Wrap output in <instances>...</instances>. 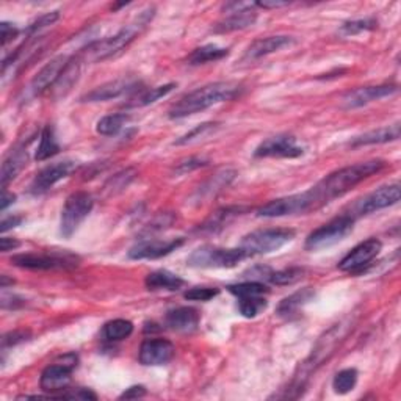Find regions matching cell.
Returning a JSON list of instances; mask_svg holds the SVG:
<instances>
[{
  "label": "cell",
  "mask_w": 401,
  "mask_h": 401,
  "mask_svg": "<svg viewBox=\"0 0 401 401\" xmlns=\"http://www.w3.org/2000/svg\"><path fill=\"white\" fill-rule=\"evenodd\" d=\"M384 167H386V162L384 160H368L331 172L318 185L312 188V193L316 196L318 207L325 206V204L335 198H340V196L353 190L356 185L364 182L365 179L380 172Z\"/></svg>",
  "instance_id": "1"
},
{
  "label": "cell",
  "mask_w": 401,
  "mask_h": 401,
  "mask_svg": "<svg viewBox=\"0 0 401 401\" xmlns=\"http://www.w3.org/2000/svg\"><path fill=\"white\" fill-rule=\"evenodd\" d=\"M241 86L235 82H215L206 85L180 98L170 108V118L179 120V118L204 112V110L222 104V102L232 100L235 96H239Z\"/></svg>",
  "instance_id": "2"
},
{
  "label": "cell",
  "mask_w": 401,
  "mask_h": 401,
  "mask_svg": "<svg viewBox=\"0 0 401 401\" xmlns=\"http://www.w3.org/2000/svg\"><path fill=\"white\" fill-rule=\"evenodd\" d=\"M353 329V323L350 320H343L340 323L334 325L331 329L320 337L318 342L313 347L311 356L304 360V364L300 368V375L295 376V380L292 382V387L288 390H301L306 386V381H308L312 372H316L318 367L323 365L325 360L331 358L335 350L339 348V345L345 340V337L348 335V333Z\"/></svg>",
  "instance_id": "3"
},
{
  "label": "cell",
  "mask_w": 401,
  "mask_h": 401,
  "mask_svg": "<svg viewBox=\"0 0 401 401\" xmlns=\"http://www.w3.org/2000/svg\"><path fill=\"white\" fill-rule=\"evenodd\" d=\"M152 16H154V8H147L146 11L140 13L130 24L124 26L116 35L91 44L88 47V51H86L88 58L93 61H104L110 57H113V55L120 53L146 28L147 24L151 22Z\"/></svg>",
  "instance_id": "4"
},
{
  "label": "cell",
  "mask_w": 401,
  "mask_h": 401,
  "mask_svg": "<svg viewBox=\"0 0 401 401\" xmlns=\"http://www.w3.org/2000/svg\"><path fill=\"white\" fill-rule=\"evenodd\" d=\"M295 239L293 229L286 227H271V229H259L243 237L240 248L245 251L246 256L269 254L286 246L288 241Z\"/></svg>",
  "instance_id": "5"
},
{
  "label": "cell",
  "mask_w": 401,
  "mask_h": 401,
  "mask_svg": "<svg viewBox=\"0 0 401 401\" xmlns=\"http://www.w3.org/2000/svg\"><path fill=\"white\" fill-rule=\"evenodd\" d=\"M248 259L241 248H217L201 246L188 256L187 264L194 269H234L235 265Z\"/></svg>",
  "instance_id": "6"
},
{
  "label": "cell",
  "mask_w": 401,
  "mask_h": 401,
  "mask_svg": "<svg viewBox=\"0 0 401 401\" xmlns=\"http://www.w3.org/2000/svg\"><path fill=\"white\" fill-rule=\"evenodd\" d=\"M355 229V217L340 215L326 224L320 226L318 229L313 231L308 240H306V249L308 251H320L335 245L342 241L345 237Z\"/></svg>",
  "instance_id": "7"
},
{
  "label": "cell",
  "mask_w": 401,
  "mask_h": 401,
  "mask_svg": "<svg viewBox=\"0 0 401 401\" xmlns=\"http://www.w3.org/2000/svg\"><path fill=\"white\" fill-rule=\"evenodd\" d=\"M316 209H318L317 199H316V196H313L312 190H309L306 193L273 199L259 209L257 215L264 217V218H279V217H287V215L308 214V212L316 210Z\"/></svg>",
  "instance_id": "8"
},
{
  "label": "cell",
  "mask_w": 401,
  "mask_h": 401,
  "mask_svg": "<svg viewBox=\"0 0 401 401\" xmlns=\"http://www.w3.org/2000/svg\"><path fill=\"white\" fill-rule=\"evenodd\" d=\"M94 207V199L90 193L75 192L65 202V207L61 210L60 219V234L65 239L73 237V234L78 229V226L83 223V219L91 214Z\"/></svg>",
  "instance_id": "9"
},
{
  "label": "cell",
  "mask_w": 401,
  "mask_h": 401,
  "mask_svg": "<svg viewBox=\"0 0 401 401\" xmlns=\"http://www.w3.org/2000/svg\"><path fill=\"white\" fill-rule=\"evenodd\" d=\"M11 264L27 270H68L77 266V257L71 254H18L11 257Z\"/></svg>",
  "instance_id": "10"
},
{
  "label": "cell",
  "mask_w": 401,
  "mask_h": 401,
  "mask_svg": "<svg viewBox=\"0 0 401 401\" xmlns=\"http://www.w3.org/2000/svg\"><path fill=\"white\" fill-rule=\"evenodd\" d=\"M304 154V147L298 145L292 135L270 137L256 147L257 159H298Z\"/></svg>",
  "instance_id": "11"
},
{
  "label": "cell",
  "mask_w": 401,
  "mask_h": 401,
  "mask_svg": "<svg viewBox=\"0 0 401 401\" xmlns=\"http://www.w3.org/2000/svg\"><path fill=\"white\" fill-rule=\"evenodd\" d=\"M382 249V243L378 239H368L363 243H359L358 246L353 248L350 253L345 256L340 264L339 270L345 273H363L368 265H372L378 254Z\"/></svg>",
  "instance_id": "12"
},
{
  "label": "cell",
  "mask_w": 401,
  "mask_h": 401,
  "mask_svg": "<svg viewBox=\"0 0 401 401\" xmlns=\"http://www.w3.org/2000/svg\"><path fill=\"white\" fill-rule=\"evenodd\" d=\"M224 10L229 14H227L222 22L217 24L214 28L215 33H229V31L243 30L249 26H253L257 19L254 4L246 5V4L234 2L224 5Z\"/></svg>",
  "instance_id": "13"
},
{
  "label": "cell",
  "mask_w": 401,
  "mask_h": 401,
  "mask_svg": "<svg viewBox=\"0 0 401 401\" xmlns=\"http://www.w3.org/2000/svg\"><path fill=\"white\" fill-rule=\"evenodd\" d=\"M77 167L78 165L74 160H63V162L49 165V167L43 168L35 176L33 182H31V185H30V192L33 194H41V193L47 192L55 184H58L60 180L66 179L71 172L77 170Z\"/></svg>",
  "instance_id": "14"
},
{
  "label": "cell",
  "mask_w": 401,
  "mask_h": 401,
  "mask_svg": "<svg viewBox=\"0 0 401 401\" xmlns=\"http://www.w3.org/2000/svg\"><path fill=\"white\" fill-rule=\"evenodd\" d=\"M400 198H401L400 184L381 187V188H378V190H375L373 193L365 196V198L359 202L358 212L360 215L373 214V212H378V210L394 206V204H397L400 201Z\"/></svg>",
  "instance_id": "15"
},
{
  "label": "cell",
  "mask_w": 401,
  "mask_h": 401,
  "mask_svg": "<svg viewBox=\"0 0 401 401\" xmlns=\"http://www.w3.org/2000/svg\"><path fill=\"white\" fill-rule=\"evenodd\" d=\"M176 348L167 339H149L141 343L140 363L143 365H165L175 358Z\"/></svg>",
  "instance_id": "16"
},
{
  "label": "cell",
  "mask_w": 401,
  "mask_h": 401,
  "mask_svg": "<svg viewBox=\"0 0 401 401\" xmlns=\"http://www.w3.org/2000/svg\"><path fill=\"white\" fill-rule=\"evenodd\" d=\"M138 86H140V82L132 80V78H118V80L107 82L104 85L98 86V88H94L88 94H85L82 100L83 102H105V100L118 99L127 93H133L137 90L140 91Z\"/></svg>",
  "instance_id": "17"
},
{
  "label": "cell",
  "mask_w": 401,
  "mask_h": 401,
  "mask_svg": "<svg viewBox=\"0 0 401 401\" xmlns=\"http://www.w3.org/2000/svg\"><path fill=\"white\" fill-rule=\"evenodd\" d=\"M397 93L395 85H376V86H360L345 94L343 107L345 108H359L373 100H380L382 98L392 96Z\"/></svg>",
  "instance_id": "18"
},
{
  "label": "cell",
  "mask_w": 401,
  "mask_h": 401,
  "mask_svg": "<svg viewBox=\"0 0 401 401\" xmlns=\"http://www.w3.org/2000/svg\"><path fill=\"white\" fill-rule=\"evenodd\" d=\"M184 239L176 240H141L129 251V257L141 261V259H159L168 256L179 246H182Z\"/></svg>",
  "instance_id": "19"
},
{
  "label": "cell",
  "mask_w": 401,
  "mask_h": 401,
  "mask_svg": "<svg viewBox=\"0 0 401 401\" xmlns=\"http://www.w3.org/2000/svg\"><path fill=\"white\" fill-rule=\"evenodd\" d=\"M69 63V57L66 55H58V57L52 58L47 65L39 71V73L33 77V80L30 83V91L38 96V94L44 93L47 88H52L55 82L58 80L60 74L63 73V69L66 68Z\"/></svg>",
  "instance_id": "20"
},
{
  "label": "cell",
  "mask_w": 401,
  "mask_h": 401,
  "mask_svg": "<svg viewBox=\"0 0 401 401\" xmlns=\"http://www.w3.org/2000/svg\"><path fill=\"white\" fill-rule=\"evenodd\" d=\"M293 43L295 39L292 36H286V35L259 38L246 49L245 60H259L262 57H266V55L284 49V47L292 46Z\"/></svg>",
  "instance_id": "21"
},
{
  "label": "cell",
  "mask_w": 401,
  "mask_h": 401,
  "mask_svg": "<svg viewBox=\"0 0 401 401\" xmlns=\"http://www.w3.org/2000/svg\"><path fill=\"white\" fill-rule=\"evenodd\" d=\"M71 373H73V368L57 360V363L49 365L43 372L39 386L44 392H49V394L51 392L65 390L71 382Z\"/></svg>",
  "instance_id": "22"
},
{
  "label": "cell",
  "mask_w": 401,
  "mask_h": 401,
  "mask_svg": "<svg viewBox=\"0 0 401 401\" xmlns=\"http://www.w3.org/2000/svg\"><path fill=\"white\" fill-rule=\"evenodd\" d=\"M199 313L193 308H177L172 309L165 317V323L176 333H193L199 326Z\"/></svg>",
  "instance_id": "23"
},
{
  "label": "cell",
  "mask_w": 401,
  "mask_h": 401,
  "mask_svg": "<svg viewBox=\"0 0 401 401\" xmlns=\"http://www.w3.org/2000/svg\"><path fill=\"white\" fill-rule=\"evenodd\" d=\"M400 138V124H392L386 125V127H380L376 130H370L359 135L350 141V146L359 147V146H367V145H382L389 143V141H395Z\"/></svg>",
  "instance_id": "24"
},
{
  "label": "cell",
  "mask_w": 401,
  "mask_h": 401,
  "mask_svg": "<svg viewBox=\"0 0 401 401\" xmlns=\"http://www.w3.org/2000/svg\"><path fill=\"white\" fill-rule=\"evenodd\" d=\"M313 296H316V292H313V288L311 287L298 290V292L284 298V300L279 303L276 313L279 317H286V318L293 317L312 300Z\"/></svg>",
  "instance_id": "25"
},
{
  "label": "cell",
  "mask_w": 401,
  "mask_h": 401,
  "mask_svg": "<svg viewBox=\"0 0 401 401\" xmlns=\"http://www.w3.org/2000/svg\"><path fill=\"white\" fill-rule=\"evenodd\" d=\"M145 284L149 290H168V292H175V290H180L185 286V281L182 278H179L175 273L167 270H159L149 273L146 276Z\"/></svg>",
  "instance_id": "26"
},
{
  "label": "cell",
  "mask_w": 401,
  "mask_h": 401,
  "mask_svg": "<svg viewBox=\"0 0 401 401\" xmlns=\"http://www.w3.org/2000/svg\"><path fill=\"white\" fill-rule=\"evenodd\" d=\"M80 68H82V60L80 58L69 60L66 68L63 69V73L60 74L58 80L55 82V85L52 86L55 98L65 96V94H68L71 91V88H73L74 83L78 80V75H80Z\"/></svg>",
  "instance_id": "27"
},
{
  "label": "cell",
  "mask_w": 401,
  "mask_h": 401,
  "mask_svg": "<svg viewBox=\"0 0 401 401\" xmlns=\"http://www.w3.org/2000/svg\"><path fill=\"white\" fill-rule=\"evenodd\" d=\"M27 165V152L24 149H16L10 155L6 157L2 163V187L6 190L10 182L18 177L19 172Z\"/></svg>",
  "instance_id": "28"
},
{
  "label": "cell",
  "mask_w": 401,
  "mask_h": 401,
  "mask_svg": "<svg viewBox=\"0 0 401 401\" xmlns=\"http://www.w3.org/2000/svg\"><path fill=\"white\" fill-rule=\"evenodd\" d=\"M175 88H176L175 83H167V85H162V86H155V88L140 90L137 96H133L127 102V104H125V107H127V108H138V107L151 105L159 99L168 96V94Z\"/></svg>",
  "instance_id": "29"
},
{
  "label": "cell",
  "mask_w": 401,
  "mask_h": 401,
  "mask_svg": "<svg viewBox=\"0 0 401 401\" xmlns=\"http://www.w3.org/2000/svg\"><path fill=\"white\" fill-rule=\"evenodd\" d=\"M227 53H229V51L224 49V47H219L217 44H207L198 47V49H194L190 55H188V63H190L192 66L206 65V63L224 58Z\"/></svg>",
  "instance_id": "30"
},
{
  "label": "cell",
  "mask_w": 401,
  "mask_h": 401,
  "mask_svg": "<svg viewBox=\"0 0 401 401\" xmlns=\"http://www.w3.org/2000/svg\"><path fill=\"white\" fill-rule=\"evenodd\" d=\"M241 209L240 207H226V209H219L217 210L215 214H212L204 224L201 226V231H206V232H217L219 229H223V227L231 223L232 219L240 215Z\"/></svg>",
  "instance_id": "31"
},
{
  "label": "cell",
  "mask_w": 401,
  "mask_h": 401,
  "mask_svg": "<svg viewBox=\"0 0 401 401\" xmlns=\"http://www.w3.org/2000/svg\"><path fill=\"white\" fill-rule=\"evenodd\" d=\"M60 152V145L57 143V138H55L53 129L51 125H46L41 132V138H39V146L36 149L35 159L38 162H43L51 159V157L57 155Z\"/></svg>",
  "instance_id": "32"
},
{
  "label": "cell",
  "mask_w": 401,
  "mask_h": 401,
  "mask_svg": "<svg viewBox=\"0 0 401 401\" xmlns=\"http://www.w3.org/2000/svg\"><path fill=\"white\" fill-rule=\"evenodd\" d=\"M133 333V325L132 321L124 320V318H116L105 323L104 329H102V334L107 340L110 342H120L127 339V337Z\"/></svg>",
  "instance_id": "33"
},
{
  "label": "cell",
  "mask_w": 401,
  "mask_h": 401,
  "mask_svg": "<svg viewBox=\"0 0 401 401\" xmlns=\"http://www.w3.org/2000/svg\"><path fill=\"white\" fill-rule=\"evenodd\" d=\"M129 121V116L125 113H115V115H107L100 118L98 123V133L104 137H115L123 130L125 123Z\"/></svg>",
  "instance_id": "34"
},
{
  "label": "cell",
  "mask_w": 401,
  "mask_h": 401,
  "mask_svg": "<svg viewBox=\"0 0 401 401\" xmlns=\"http://www.w3.org/2000/svg\"><path fill=\"white\" fill-rule=\"evenodd\" d=\"M235 175H237V172L232 171V170H224L222 172H218V175H215L214 177L207 180V182L201 187L199 199L204 198V196H212V194L218 193L219 190H223L224 187H227L232 182Z\"/></svg>",
  "instance_id": "35"
},
{
  "label": "cell",
  "mask_w": 401,
  "mask_h": 401,
  "mask_svg": "<svg viewBox=\"0 0 401 401\" xmlns=\"http://www.w3.org/2000/svg\"><path fill=\"white\" fill-rule=\"evenodd\" d=\"M358 376L359 373L356 368H345V370H340L337 373L333 381V389L335 394L345 395L355 389L358 384Z\"/></svg>",
  "instance_id": "36"
},
{
  "label": "cell",
  "mask_w": 401,
  "mask_h": 401,
  "mask_svg": "<svg viewBox=\"0 0 401 401\" xmlns=\"http://www.w3.org/2000/svg\"><path fill=\"white\" fill-rule=\"evenodd\" d=\"M232 295L239 298H251V296H264L269 293V287L259 281H246L241 284H234L227 287Z\"/></svg>",
  "instance_id": "37"
},
{
  "label": "cell",
  "mask_w": 401,
  "mask_h": 401,
  "mask_svg": "<svg viewBox=\"0 0 401 401\" xmlns=\"http://www.w3.org/2000/svg\"><path fill=\"white\" fill-rule=\"evenodd\" d=\"M269 301L265 300V296H251V298H239V312L243 317L254 318L259 313H262Z\"/></svg>",
  "instance_id": "38"
},
{
  "label": "cell",
  "mask_w": 401,
  "mask_h": 401,
  "mask_svg": "<svg viewBox=\"0 0 401 401\" xmlns=\"http://www.w3.org/2000/svg\"><path fill=\"white\" fill-rule=\"evenodd\" d=\"M303 274H304V270L300 269V266H290V269L271 271L269 281L271 282V284H276V286H292L303 278Z\"/></svg>",
  "instance_id": "39"
},
{
  "label": "cell",
  "mask_w": 401,
  "mask_h": 401,
  "mask_svg": "<svg viewBox=\"0 0 401 401\" xmlns=\"http://www.w3.org/2000/svg\"><path fill=\"white\" fill-rule=\"evenodd\" d=\"M378 27V22L372 18L367 19H358V21H350L345 22L343 26L340 27V33L343 36H353V35H359L363 31H370Z\"/></svg>",
  "instance_id": "40"
},
{
  "label": "cell",
  "mask_w": 401,
  "mask_h": 401,
  "mask_svg": "<svg viewBox=\"0 0 401 401\" xmlns=\"http://www.w3.org/2000/svg\"><path fill=\"white\" fill-rule=\"evenodd\" d=\"M215 129H218V124H214V123H204V124H199V125H196V127H194L192 132H188L187 135H184L182 138H179L177 141H175V145H176V146H182V145L193 143L194 140H198V138H201V137H207L209 133L215 132Z\"/></svg>",
  "instance_id": "41"
},
{
  "label": "cell",
  "mask_w": 401,
  "mask_h": 401,
  "mask_svg": "<svg viewBox=\"0 0 401 401\" xmlns=\"http://www.w3.org/2000/svg\"><path fill=\"white\" fill-rule=\"evenodd\" d=\"M133 177H135V171H133V170L121 171V172H118L116 176H113L112 179L108 180V184L105 185V188H107V190H110V192H113V193L121 192L132 182Z\"/></svg>",
  "instance_id": "42"
},
{
  "label": "cell",
  "mask_w": 401,
  "mask_h": 401,
  "mask_svg": "<svg viewBox=\"0 0 401 401\" xmlns=\"http://www.w3.org/2000/svg\"><path fill=\"white\" fill-rule=\"evenodd\" d=\"M219 295V288L215 287H194L187 290L184 293L185 300L188 301H210L212 298Z\"/></svg>",
  "instance_id": "43"
},
{
  "label": "cell",
  "mask_w": 401,
  "mask_h": 401,
  "mask_svg": "<svg viewBox=\"0 0 401 401\" xmlns=\"http://www.w3.org/2000/svg\"><path fill=\"white\" fill-rule=\"evenodd\" d=\"M58 18H60V13L58 11L47 13V14L41 16V18H38L33 24H31V26L27 28V33L28 35H35V33H38L39 30H43V28L49 27V26H52V24L57 22Z\"/></svg>",
  "instance_id": "44"
},
{
  "label": "cell",
  "mask_w": 401,
  "mask_h": 401,
  "mask_svg": "<svg viewBox=\"0 0 401 401\" xmlns=\"http://www.w3.org/2000/svg\"><path fill=\"white\" fill-rule=\"evenodd\" d=\"M206 165H207V160L196 159V157H192V159L180 162L177 165V168H176L175 172H176V175H187V172H190L193 170H198L201 167H206Z\"/></svg>",
  "instance_id": "45"
},
{
  "label": "cell",
  "mask_w": 401,
  "mask_h": 401,
  "mask_svg": "<svg viewBox=\"0 0 401 401\" xmlns=\"http://www.w3.org/2000/svg\"><path fill=\"white\" fill-rule=\"evenodd\" d=\"M58 398H69V400H98V395L90 389H74L73 392H63Z\"/></svg>",
  "instance_id": "46"
},
{
  "label": "cell",
  "mask_w": 401,
  "mask_h": 401,
  "mask_svg": "<svg viewBox=\"0 0 401 401\" xmlns=\"http://www.w3.org/2000/svg\"><path fill=\"white\" fill-rule=\"evenodd\" d=\"M28 335H30L28 331H13V333H8V334L4 335V339H2V347L5 350L8 347H11V345L21 343L24 340H27Z\"/></svg>",
  "instance_id": "47"
},
{
  "label": "cell",
  "mask_w": 401,
  "mask_h": 401,
  "mask_svg": "<svg viewBox=\"0 0 401 401\" xmlns=\"http://www.w3.org/2000/svg\"><path fill=\"white\" fill-rule=\"evenodd\" d=\"M0 31H2V46H6L10 41L18 36L19 30L16 28L13 24H8V22H2L0 24Z\"/></svg>",
  "instance_id": "48"
},
{
  "label": "cell",
  "mask_w": 401,
  "mask_h": 401,
  "mask_svg": "<svg viewBox=\"0 0 401 401\" xmlns=\"http://www.w3.org/2000/svg\"><path fill=\"white\" fill-rule=\"evenodd\" d=\"M146 395V389L143 386H132L124 394L120 395V400H135V398H141Z\"/></svg>",
  "instance_id": "49"
},
{
  "label": "cell",
  "mask_w": 401,
  "mask_h": 401,
  "mask_svg": "<svg viewBox=\"0 0 401 401\" xmlns=\"http://www.w3.org/2000/svg\"><path fill=\"white\" fill-rule=\"evenodd\" d=\"M22 223V217H8V218H4L2 219V224H0V231L2 232H6V231H10L11 227H16V226H19Z\"/></svg>",
  "instance_id": "50"
},
{
  "label": "cell",
  "mask_w": 401,
  "mask_h": 401,
  "mask_svg": "<svg viewBox=\"0 0 401 401\" xmlns=\"http://www.w3.org/2000/svg\"><path fill=\"white\" fill-rule=\"evenodd\" d=\"M19 245L21 243L14 239H8V237L0 239V251H2V253H8V251L19 248Z\"/></svg>",
  "instance_id": "51"
},
{
  "label": "cell",
  "mask_w": 401,
  "mask_h": 401,
  "mask_svg": "<svg viewBox=\"0 0 401 401\" xmlns=\"http://www.w3.org/2000/svg\"><path fill=\"white\" fill-rule=\"evenodd\" d=\"M288 2H276V0H273V2H257L254 4V6L259 8H264V10H274V8H282V6H287Z\"/></svg>",
  "instance_id": "52"
},
{
  "label": "cell",
  "mask_w": 401,
  "mask_h": 401,
  "mask_svg": "<svg viewBox=\"0 0 401 401\" xmlns=\"http://www.w3.org/2000/svg\"><path fill=\"white\" fill-rule=\"evenodd\" d=\"M14 199H16V196L13 193H8L6 190H4V193H2V202H0V209L6 210V207L11 206V204L14 202Z\"/></svg>",
  "instance_id": "53"
},
{
  "label": "cell",
  "mask_w": 401,
  "mask_h": 401,
  "mask_svg": "<svg viewBox=\"0 0 401 401\" xmlns=\"http://www.w3.org/2000/svg\"><path fill=\"white\" fill-rule=\"evenodd\" d=\"M8 284H11V286H13V281L8 279V278L5 276V274H4V276H2V284H0V287H2V288H6V286H8Z\"/></svg>",
  "instance_id": "54"
}]
</instances>
